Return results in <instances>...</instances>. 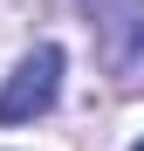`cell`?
<instances>
[{
  "instance_id": "1",
  "label": "cell",
  "mask_w": 144,
  "mask_h": 151,
  "mask_svg": "<svg viewBox=\"0 0 144 151\" xmlns=\"http://www.w3.org/2000/svg\"><path fill=\"white\" fill-rule=\"evenodd\" d=\"M96 55L124 89H144V0H82Z\"/></svg>"
},
{
  "instance_id": "2",
  "label": "cell",
  "mask_w": 144,
  "mask_h": 151,
  "mask_svg": "<svg viewBox=\"0 0 144 151\" xmlns=\"http://www.w3.org/2000/svg\"><path fill=\"white\" fill-rule=\"evenodd\" d=\"M62 96V48L41 41L14 62V76L0 83V124H28V117H48Z\"/></svg>"
},
{
  "instance_id": "3",
  "label": "cell",
  "mask_w": 144,
  "mask_h": 151,
  "mask_svg": "<svg viewBox=\"0 0 144 151\" xmlns=\"http://www.w3.org/2000/svg\"><path fill=\"white\" fill-rule=\"evenodd\" d=\"M130 151H144V137H137V144H130Z\"/></svg>"
}]
</instances>
